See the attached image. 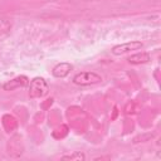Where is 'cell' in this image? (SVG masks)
Instances as JSON below:
<instances>
[{"label": "cell", "instance_id": "8992f818", "mask_svg": "<svg viewBox=\"0 0 161 161\" xmlns=\"http://www.w3.org/2000/svg\"><path fill=\"white\" fill-rule=\"evenodd\" d=\"M150 59H151L150 53H147V52H138V53H135V54L130 55L127 58V62L130 64L137 65V64H145V63L150 62Z\"/></svg>", "mask_w": 161, "mask_h": 161}, {"label": "cell", "instance_id": "3957f363", "mask_svg": "<svg viewBox=\"0 0 161 161\" xmlns=\"http://www.w3.org/2000/svg\"><path fill=\"white\" fill-rule=\"evenodd\" d=\"M141 48H143V43L141 40H131V42H127V43L114 45L111 49V52L114 55H122V54H126V53H130V52H133V50H138Z\"/></svg>", "mask_w": 161, "mask_h": 161}, {"label": "cell", "instance_id": "6da1fadb", "mask_svg": "<svg viewBox=\"0 0 161 161\" xmlns=\"http://www.w3.org/2000/svg\"><path fill=\"white\" fill-rule=\"evenodd\" d=\"M28 87L30 98H43L49 92V84L43 77H34L29 80Z\"/></svg>", "mask_w": 161, "mask_h": 161}, {"label": "cell", "instance_id": "ba28073f", "mask_svg": "<svg viewBox=\"0 0 161 161\" xmlns=\"http://www.w3.org/2000/svg\"><path fill=\"white\" fill-rule=\"evenodd\" d=\"M60 158L63 160H72V161H83L86 160V155L80 151H74L72 153H64L60 156Z\"/></svg>", "mask_w": 161, "mask_h": 161}, {"label": "cell", "instance_id": "7a4b0ae2", "mask_svg": "<svg viewBox=\"0 0 161 161\" xmlns=\"http://www.w3.org/2000/svg\"><path fill=\"white\" fill-rule=\"evenodd\" d=\"M103 80L102 75L96 73V72H92V70H84V72H79L77 73L73 78H72V82L77 86H80V87H87V86H94V84H98Z\"/></svg>", "mask_w": 161, "mask_h": 161}, {"label": "cell", "instance_id": "5b68a950", "mask_svg": "<svg viewBox=\"0 0 161 161\" xmlns=\"http://www.w3.org/2000/svg\"><path fill=\"white\" fill-rule=\"evenodd\" d=\"M72 69H73V65H72L70 63H68V62H62V63H58V64H55V65L53 67L52 74H53V77H55V78H65V77L70 73Z\"/></svg>", "mask_w": 161, "mask_h": 161}, {"label": "cell", "instance_id": "277c9868", "mask_svg": "<svg viewBox=\"0 0 161 161\" xmlns=\"http://www.w3.org/2000/svg\"><path fill=\"white\" fill-rule=\"evenodd\" d=\"M28 84H29V78L26 75H18V77L8 80L6 83H4L3 84V89L10 92V91H15L18 88H24Z\"/></svg>", "mask_w": 161, "mask_h": 161}, {"label": "cell", "instance_id": "52a82bcc", "mask_svg": "<svg viewBox=\"0 0 161 161\" xmlns=\"http://www.w3.org/2000/svg\"><path fill=\"white\" fill-rule=\"evenodd\" d=\"M11 21L6 18H0V38H4L6 35L10 34V30H11Z\"/></svg>", "mask_w": 161, "mask_h": 161}]
</instances>
